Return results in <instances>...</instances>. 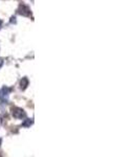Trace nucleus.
<instances>
[{
  "label": "nucleus",
  "instance_id": "obj_1",
  "mask_svg": "<svg viewBox=\"0 0 139 157\" xmlns=\"http://www.w3.org/2000/svg\"><path fill=\"white\" fill-rule=\"evenodd\" d=\"M9 93V89L7 87H3L2 89L0 90V101H1L2 103H6V102H7Z\"/></svg>",
  "mask_w": 139,
  "mask_h": 157
},
{
  "label": "nucleus",
  "instance_id": "obj_2",
  "mask_svg": "<svg viewBox=\"0 0 139 157\" xmlns=\"http://www.w3.org/2000/svg\"><path fill=\"white\" fill-rule=\"evenodd\" d=\"M12 113L13 116L15 118H22L25 117V112L20 108H17V107H14L12 108Z\"/></svg>",
  "mask_w": 139,
  "mask_h": 157
},
{
  "label": "nucleus",
  "instance_id": "obj_3",
  "mask_svg": "<svg viewBox=\"0 0 139 157\" xmlns=\"http://www.w3.org/2000/svg\"><path fill=\"white\" fill-rule=\"evenodd\" d=\"M18 13L20 14V15H22V16H30V9H29V7L28 6H26V5H21L20 7H19V9H18Z\"/></svg>",
  "mask_w": 139,
  "mask_h": 157
},
{
  "label": "nucleus",
  "instance_id": "obj_4",
  "mask_svg": "<svg viewBox=\"0 0 139 157\" xmlns=\"http://www.w3.org/2000/svg\"><path fill=\"white\" fill-rule=\"evenodd\" d=\"M28 86V80L26 78H23L20 82V88H21L22 90H24L25 88Z\"/></svg>",
  "mask_w": 139,
  "mask_h": 157
},
{
  "label": "nucleus",
  "instance_id": "obj_5",
  "mask_svg": "<svg viewBox=\"0 0 139 157\" xmlns=\"http://www.w3.org/2000/svg\"><path fill=\"white\" fill-rule=\"evenodd\" d=\"M33 124V121H30V119H27V121H25V123H23V127H28V126H30V125Z\"/></svg>",
  "mask_w": 139,
  "mask_h": 157
},
{
  "label": "nucleus",
  "instance_id": "obj_6",
  "mask_svg": "<svg viewBox=\"0 0 139 157\" xmlns=\"http://www.w3.org/2000/svg\"><path fill=\"white\" fill-rule=\"evenodd\" d=\"M2 64H3V61L1 60V59H0V67L2 66Z\"/></svg>",
  "mask_w": 139,
  "mask_h": 157
},
{
  "label": "nucleus",
  "instance_id": "obj_7",
  "mask_svg": "<svg viewBox=\"0 0 139 157\" xmlns=\"http://www.w3.org/2000/svg\"><path fill=\"white\" fill-rule=\"evenodd\" d=\"M1 23H2V22H1V20H0V25H1Z\"/></svg>",
  "mask_w": 139,
  "mask_h": 157
},
{
  "label": "nucleus",
  "instance_id": "obj_8",
  "mask_svg": "<svg viewBox=\"0 0 139 157\" xmlns=\"http://www.w3.org/2000/svg\"><path fill=\"white\" fill-rule=\"evenodd\" d=\"M0 145H1V139H0Z\"/></svg>",
  "mask_w": 139,
  "mask_h": 157
}]
</instances>
